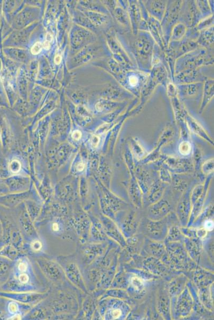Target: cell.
Masks as SVG:
<instances>
[{"label":"cell","instance_id":"1","mask_svg":"<svg viewBox=\"0 0 214 320\" xmlns=\"http://www.w3.org/2000/svg\"><path fill=\"white\" fill-rule=\"evenodd\" d=\"M93 40V35L90 30L78 25L74 26L70 33V46L74 51H79Z\"/></svg>","mask_w":214,"mask_h":320},{"label":"cell","instance_id":"2","mask_svg":"<svg viewBox=\"0 0 214 320\" xmlns=\"http://www.w3.org/2000/svg\"><path fill=\"white\" fill-rule=\"evenodd\" d=\"M39 10L34 7H27L17 15L15 24L17 29H23L39 17Z\"/></svg>","mask_w":214,"mask_h":320},{"label":"cell","instance_id":"3","mask_svg":"<svg viewBox=\"0 0 214 320\" xmlns=\"http://www.w3.org/2000/svg\"><path fill=\"white\" fill-rule=\"evenodd\" d=\"M165 162L169 168L177 173L188 172L192 170L191 162L187 159L169 157L166 159Z\"/></svg>","mask_w":214,"mask_h":320},{"label":"cell","instance_id":"4","mask_svg":"<svg viewBox=\"0 0 214 320\" xmlns=\"http://www.w3.org/2000/svg\"><path fill=\"white\" fill-rule=\"evenodd\" d=\"M92 48L88 45L78 51L71 60L72 64L75 67L79 66L88 62L92 58Z\"/></svg>","mask_w":214,"mask_h":320},{"label":"cell","instance_id":"5","mask_svg":"<svg viewBox=\"0 0 214 320\" xmlns=\"http://www.w3.org/2000/svg\"><path fill=\"white\" fill-rule=\"evenodd\" d=\"M34 26L31 25L26 28L19 30L13 36L12 42L17 47H22L26 46L30 36L31 32H32Z\"/></svg>","mask_w":214,"mask_h":320},{"label":"cell","instance_id":"6","mask_svg":"<svg viewBox=\"0 0 214 320\" xmlns=\"http://www.w3.org/2000/svg\"><path fill=\"white\" fill-rule=\"evenodd\" d=\"M170 211V205L166 201H158L150 209V213L156 219L162 218Z\"/></svg>","mask_w":214,"mask_h":320},{"label":"cell","instance_id":"7","mask_svg":"<svg viewBox=\"0 0 214 320\" xmlns=\"http://www.w3.org/2000/svg\"><path fill=\"white\" fill-rule=\"evenodd\" d=\"M149 200L154 203L160 200L163 195L164 189L160 182H156L149 189Z\"/></svg>","mask_w":214,"mask_h":320},{"label":"cell","instance_id":"8","mask_svg":"<svg viewBox=\"0 0 214 320\" xmlns=\"http://www.w3.org/2000/svg\"><path fill=\"white\" fill-rule=\"evenodd\" d=\"M141 189L138 186L136 181L133 180L129 185V195L134 203L135 205L140 207L141 204Z\"/></svg>","mask_w":214,"mask_h":320},{"label":"cell","instance_id":"9","mask_svg":"<svg viewBox=\"0 0 214 320\" xmlns=\"http://www.w3.org/2000/svg\"><path fill=\"white\" fill-rule=\"evenodd\" d=\"M9 55L13 60L18 62H26L29 59L27 51L23 49H11L10 51Z\"/></svg>","mask_w":214,"mask_h":320},{"label":"cell","instance_id":"10","mask_svg":"<svg viewBox=\"0 0 214 320\" xmlns=\"http://www.w3.org/2000/svg\"><path fill=\"white\" fill-rule=\"evenodd\" d=\"M147 230L151 235L154 237H160L164 230L163 223L160 222H152L148 224Z\"/></svg>","mask_w":214,"mask_h":320},{"label":"cell","instance_id":"11","mask_svg":"<svg viewBox=\"0 0 214 320\" xmlns=\"http://www.w3.org/2000/svg\"><path fill=\"white\" fill-rule=\"evenodd\" d=\"M82 12L85 14L92 24H95V25H99L101 24L105 19L104 16L96 13L93 11H90V10L85 11H85H82Z\"/></svg>","mask_w":214,"mask_h":320},{"label":"cell","instance_id":"12","mask_svg":"<svg viewBox=\"0 0 214 320\" xmlns=\"http://www.w3.org/2000/svg\"><path fill=\"white\" fill-rule=\"evenodd\" d=\"M190 127L192 130V131L194 132V134H197L198 136L202 137L204 139H206L208 142L211 143V144H212L213 143L212 141L210 139L209 137L208 136L207 134H206L204 129H203V128L201 127L200 125H198L197 123H191L190 125Z\"/></svg>","mask_w":214,"mask_h":320},{"label":"cell","instance_id":"13","mask_svg":"<svg viewBox=\"0 0 214 320\" xmlns=\"http://www.w3.org/2000/svg\"><path fill=\"white\" fill-rule=\"evenodd\" d=\"M75 20L76 21L78 25L85 28L86 29L93 27L92 23L83 12L77 13V14L75 15Z\"/></svg>","mask_w":214,"mask_h":320},{"label":"cell","instance_id":"14","mask_svg":"<svg viewBox=\"0 0 214 320\" xmlns=\"http://www.w3.org/2000/svg\"><path fill=\"white\" fill-rule=\"evenodd\" d=\"M207 190V186L205 185H199L193 189L191 193V202L194 203Z\"/></svg>","mask_w":214,"mask_h":320},{"label":"cell","instance_id":"15","mask_svg":"<svg viewBox=\"0 0 214 320\" xmlns=\"http://www.w3.org/2000/svg\"><path fill=\"white\" fill-rule=\"evenodd\" d=\"M137 178L138 179V182L140 183V189H145V190L147 191V180L149 179V177L147 173H146L145 171L140 169L139 171H137Z\"/></svg>","mask_w":214,"mask_h":320},{"label":"cell","instance_id":"16","mask_svg":"<svg viewBox=\"0 0 214 320\" xmlns=\"http://www.w3.org/2000/svg\"><path fill=\"white\" fill-rule=\"evenodd\" d=\"M185 198L180 202V205L178 206V214H181L182 218L188 215L189 208H190V201L189 196H185Z\"/></svg>","mask_w":214,"mask_h":320},{"label":"cell","instance_id":"17","mask_svg":"<svg viewBox=\"0 0 214 320\" xmlns=\"http://www.w3.org/2000/svg\"><path fill=\"white\" fill-rule=\"evenodd\" d=\"M192 146L191 143L187 141H184L180 144L179 145L178 150L181 154L183 155H188L191 152Z\"/></svg>","mask_w":214,"mask_h":320},{"label":"cell","instance_id":"18","mask_svg":"<svg viewBox=\"0 0 214 320\" xmlns=\"http://www.w3.org/2000/svg\"><path fill=\"white\" fill-rule=\"evenodd\" d=\"M202 171L205 175H209L214 171V159L208 160L202 166Z\"/></svg>","mask_w":214,"mask_h":320},{"label":"cell","instance_id":"19","mask_svg":"<svg viewBox=\"0 0 214 320\" xmlns=\"http://www.w3.org/2000/svg\"><path fill=\"white\" fill-rule=\"evenodd\" d=\"M131 144L132 149L135 154L138 158H141L144 154V150L141 145H139L137 141L134 140H133V142L132 141Z\"/></svg>","mask_w":214,"mask_h":320},{"label":"cell","instance_id":"20","mask_svg":"<svg viewBox=\"0 0 214 320\" xmlns=\"http://www.w3.org/2000/svg\"><path fill=\"white\" fill-rule=\"evenodd\" d=\"M131 284L136 291H140L144 287V283L141 279L138 277H133L131 279Z\"/></svg>","mask_w":214,"mask_h":320},{"label":"cell","instance_id":"21","mask_svg":"<svg viewBox=\"0 0 214 320\" xmlns=\"http://www.w3.org/2000/svg\"><path fill=\"white\" fill-rule=\"evenodd\" d=\"M43 48V44H42L41 42H36L32 47L30 49V52L33 55H37L41 52Z\"/></svg>","mask_w":214,"mask_h":320},{"label":"cell","instance_id":"22","mask_svg":"<svg viewBox=\"0 0 214 320\" xmlns=\"http://www.w3.org/2000/svg\"><path fill=\"white\" fill-rule=\"evenodd\" d=\"M10 169L12 173H18L21 169V164L18 160H14L10 164Z\"/></svg>","mask_w":214,"mask_h":320},{"label":"cell","instance_id":"23","mask_svg":"<svg viewBox=\"0 0 214 320\" xmlns=\"http://www.w3.org/2000/svg\"><path fill=\"white\" fill-rule=\"evenodd\" d=\"M171 177L169 172L167 170L163 169L160 171V178L161 181L163 182H170L171 181Z\"/></svg>","mask_w":214,"mask_h":320},{"label":"cell","instance_id":"24","mask_svg":"<svg viewBox=\"0 0 214 320\" xmlns=\"http://www.w3.org/2000/svg\"><path fill=\"white\" fill-rule=\"evenodd\" d=\"M204 227L206 230L211 231L214 228V222L211 220H208L205 221Z\"/></svg>","mask_w":214,"mask_h":320},{"label":"cell","instance_id":"25","mask_svg":"<svg viewBox=\"0 0 214 320\" xmlns=\"http://www.w3.org/2000/svg\"><path fill=\"white\" fill-rule=\"evenodd\" d=\"M8 309H9L10 313H11V314L15 313L18 311V306L14 303H11L9 305Z\"/></svg>","mask_w":214,"mask_h":320},{"label":"cell","instance_id":"26","mask_svg":"<svg viewBox=\"0 0 214 320\" xmlns=\"http://www.w3.org/2000/svg\"><path fill=\"white\" fill-rule=\"evenodd\" d=\"M99 141H100V138L97 136H93L92 137L91 139V144L93 147H97L98 145H99Z\"/></svg>","mask_w":214,"mask_h":320},{"label":"cell","instance_id":"27","mask_svg":"<svg viewBox=\"0 0 214 320\" xmlns=\"http://www.w3.org/2000/svg\"><path fill=\"white\" fill-rule=\"evenodd\" d=\"M19 280L20 281L21 283L25 284V283H27L28 281L29 280V277L27 274H21L19 277Z\"/></svg>","mask_w":214,"mask_h":320},{"label":"cell","instance_id":"28","mask_svg":"<svg viewBox=\"0 0 214 320\" xmlns=\"http://www.w3.org/2000/svg\"><path fill=\"white\" fill-rule=\"evenodd\" d=\"M72 137L75 141H79L82 137V133L79 131L76 130L73 132V134L72 135Z\"/></svg>","mask_w":214,"mask_h":320},{"label":"cell","instance_id":"29","mask_svg":"<svg viewBox=\"0 0 214 320\" xmlns=\"http://www.w3.org/2000/svg\"><path fill=\"white\" fill-rule=\"evenodd\" d=\"M32 247L33 249L36 250V251H39L40 249L42 248V244L41 242L39 241H35L32 244Z\"/></svg>","mask_w":214,"mask_h":320},{"label":"cell","instance_id":"30","mask_svg":"<svg viewBox=\"0 0 214 320\" xmlns=\"http://www.w3.org/2000/svg\"><path fill=\"white\" fill-rule=\"evenodd\" d=\"M129 81L130 84L132 86L134 87V86H136V84L138 83V79L136 78V76H131L129 78Z\"/></svg>","mask_w":214,"mask_h":320},{"label":"cell","instance_id":"31","mask_svg":"<svg viewBox=\"0 0 214 320\" xmlns=\"http://www.w3.org/2000/svg\"><path fill=\"white\" fill-rule=\"evenodd\" d=\"M122 311H120L119 309H114L112 311V315H113V317L115 318H119L120 316L122 315Z\"/></svg>","mask_w":214,"mask_h":320},{"label":"cell","instance_id":"32","mask_svg":"<svg viewBox=\"0 0 214 320\" xmlns=\"http://www.w3.org/2000/svg\"><path fill=\"white\" fill-rule=\"evenodd\" d=\"M18 268L19 271L21 272H25L27 268V266L25 263H20L18 266Z\"/></svg>","mask_w":214,"mask_h":320},{"label":"cell","instance_id":"33","mask_svg":"<svg viewBox=\"0 0 214 320\" xmlns=\"http://www.w3.org/2000/svg\"><path fill=\"white\" fill-rule=\"evenodd\" d=\"M206 230H198V234L199 235V236L200 237H203L205 236V235L206 234Z\"/></svg>","mask_w":214,"mask_h":320},{"label":"cell","instance_id":"34","mask_svg":"<svg viewBox=\"0 0 214 320\" xmlns=\"http://www.w3.org/2000/svg\"><path fill=\"white\" fill-rule=\"evenodd\" d=\"M85 166L83 163V162H80L78 164V165L77 166V170L79 171H83L84 169Z\"/></svg>","mask_w":214,"mask_h":320},{"label":"cell","instance_id":"35","mask_svg":"<svg viewBox=\"0 0 214 320\" xmlns=\"http://www.w3.org/2000/svg\"><path fill=\"white\" fill-rule=\"evenodd\" d=\"M61 56L59 55H57L55 57V62L57 64H60L61 62Z\"/></svg>","mask_w":214,"mask_h":320},{"label":"cell","instance_id":"36","mask_svg":"<svg viewBox=\"0 0 214 320\" xmlns=\"http://www.w3.org/2000/svg\"><path fill=\"white\" fill-rule=\"evenodd\" d=\"M53 230L55 231H57L59 230V225L58 223H54L53 225Z\"/></svg>","mask_w":214,"mask_h":320},{"label":"cell","instance_id":"37","mask_svg":"<svg viewBox=\"0 0 214 320\" xmlns=\"http://www.w3.org/2000/svg\"><path fill=\"white\" fill-rule=\"evenodd\" d=\"M11 320H20L21 316L19 315H16L14 316L12 318H11Z\"/></svg>","mask_w":214,"mask_h":320}]
</instances>
